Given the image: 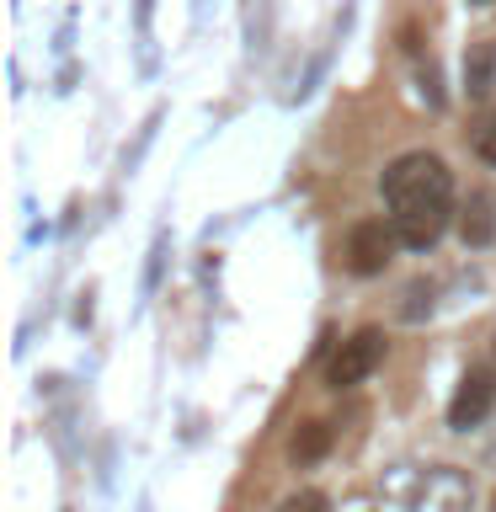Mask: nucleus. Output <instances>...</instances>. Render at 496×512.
<instances>
[{"mask_svg": "<svg viewBox=\"0 0 496 512\" xmlns=\"http://www.w3.org/2000/svg\"><path fill=\"white\" fill-rule=\"evenodd\" d=\"M379 187H384V203H390V224H395L400 246L427 251L448 230V214H454V171L438 155H427V150L400 155L384 171Z\"/></svg>", "mask_w": 496, "mask_h": 512, "instance_id": "obj_1", "label": "nucleus"}, {"mask_svg": "<svg viewBox=\"0 0 496 512\" xmlns=\"http://www.w3.org/2000/svg\"><path fill=\"white\" fill-rule=\"evenodd\" d=\"M379 363H384V331L363 326L358 336H347V342L336 347V358H331V368H326V379H331V390H352V384H363Z\"/></svg>", "mask_w": 496, "mask_h": 512, "instance_id": "obj_2", "label": "nucleus"}, {"mask_svg": "<svg viewBox=\"0 0 496 512\" xmlns=\"http://www.w3.org/2000/svg\"><path fill=\"white\" fill-rule=\"evenodd\" d=\"M395 224H384V219H363V224H352V235H347V267L358 272V278H379L384 267H390V251H395Z\"/></svg>", "mask_w": 496, "mask_h": 512, "instance_id": "obj_3", "label": "nucleus"}, {"mask_svg": "<svg viewBox=\"0 0 496 512\" xmlns=\"http://www.w3.org/2000/svg\"><path fill=\"white\" fill-rule=\"evenodd\" d=\"M491 406H496V368H470L454 390V406H448V427L470 432L491 416Z\"/></svg>", "mask_w": 496, "mask_h": 512, "instance_id": "obj_4", "label": "nucleus"}, {"mask_svg": "<svg viewBox=\"0 0 496 512\" xmlns=\"http://www.w3.org/2000/svg\"><path fill=\"white\" fill-rule=\"evenodd\" d=\"M470 475L454 470V464H438V470H427V480L416 486V502L411 512H470Z\"/></svg>", "mask_w": 496, "mask_h": 512, "instance_id": "obj_5", "label": "nucleus"}, {"mask_svg": "<svg viewBox=\"0 0 496 512\" xmlns=\"http://www.w3.org/2000/svg\"><path fill=\"white\" fill-rule=\"evenodd\" d=\"M459 235H464V246H491V235H496V192L491 187H480V192L464 198Z\"/></svg>", "mask_w": 496, "mask_h": 512, "instance_id": "obj_6", "label": "nucleus"}, {"mask_svg": "<svg viewBox=\"0 0 496 512\" xmlns=\"http://www.w3.org/2000/svg\"><path fill=\"white\" fill-rule=\"evenodd\" d=\"M491 86H496V43L480 38L464 54V91H470V102H486Z\"/></svg>", "mask_w": 496, "mask_h": 512, "instance_id": "obj_7", "label": "nucleus"}, {"mask_svg": "<svg viewBox=\"0 0 496 512\" xmlns=\"http://www.w3.org/2000/svg\"><path fill=\"white\" fill-rule=\"evenodd\" d=\"M326 448H331V422H299L294 443H288V454H294V464H315Z\"/></svg>", "mask_w": 496, "mask_h": 512, "instance_id": "obj_8", "label": "nucleus"}, {"mask_svg": "<svg viewBox=\"0 0 496 512\" xmlns=\"http://www.w3.org/2000/svg\"><path fill=\"white\" fill-rule=\"evenodd\" d=\"M432 294H438V288H432L427 278H416V283L406 288V304H400V315H406V320H422V315H432Z\"/></svg>", "mask_w": 496, "mask_h": 512, "instance_id": "obj_9", "label": "nucleus"}, {"mask_svg": "<svg viewBox=\"0 0 496 512\" xmlns=\"http://www.w3.org/2000/svg\"><path fill=\"white\" fill-rule=\"evenodd\" d=\"M475 155L496 166V107H491L486 118H480V128H475Z\"/></svg>", "mask_w": 496, "mask_h": 512, "instance_id": "obj_10", "label": "nucleus"}, {"mask_svg": "<svg viewBox=\"0 0 496 512\" xmlns=\"http://www.w3.org/2000/svg\"><path fill=\"white\" fill-rule=\"evenodd\" d=\"M155 128H160V112H150V118H144V128H139V144L123 155V171H134L139 160H144V150H150V139H155Z\"/></svg>", "mask_w": 496, "mask_h": 512, "instance_id": "obj_11", "label": "nucleus"}, {"mask_svg": "<svg viewBox=\"0 0 496 512\" xmlns=\"http://www.w3.org/2000/svg\"><path fill=\"white\" fill-rule=\"evenodd\" d=\"M160 272H166V235L150 246V267H144V294H155L160 288Z\"/></svg>", "mask_w": 496, "mask_h": 512, "instance_id": "obj_12", "label": "nucleus"}, {"mask_svg": "<svg viewBox=\"0 0 496 512\" xmlns=\"http://www.w3.org/2000/svg\"><path fill=\"white\" fill-rule=\"evenodd\" d=\"M283 512H326V496L320 491H299V496H288Z\"/></svg>", "mask_w": 496, "mask_h": 512, "instance_id": "obj_13", "label": "nucleus"}, {"mask_svg": "<svg viewBox=\"0 0 496 512\" xmlns=\"http://www.w3.org/2000/svg\"><path fill=\"white\" fill-rule=\"evenodd\" d=\"M491 368H496V347H491Z\"/></svg>", "mask_w": 496, "mask_h": 512, "instance_id": "obj_14", "label": "nucleus"}, {"mask_svg": "<svg viewBox=\"0 0 496 512\" xmlns=\"http://www.w3.org/2000/svg\"><path fill=\"white\" fill-rule=\"evenodd\" d=\"M475 6H491V0H475Z\"/></svg>", "mask_w": 496, "mask_h": 512, "instance_id": "obj_15", "label": "nucleus"}, {"mask_svg": "<svg viewBox=\"0 0 496 512\" xmlns=\"http://www.w3.org/2000/svg\"><path fill=\"white\" fill-rule=\"evenodd\" d=\"M491 512H496V502H491Z\"/></svg>", "mask_w": 496, "mask_h": 512, "instance_id": "obj_16", "label": "nucleus"}]
</instances>
